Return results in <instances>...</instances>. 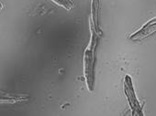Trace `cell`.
<instances>
[{
    "mask_svg": "<svg viewBox=\"0 0 156 116\" xmlns=\"http://www.w3.org/2000/svg\"><path fill=\"white\" fill-rule=\"evenodd\" d=\"M94 42H92L88 49H87L84 57V67H85V77L89 90H93L94 84Z\"/></svg>",
    "mask_w": 156,
    "mask_h": 116,
    "instance_id": "6da1fadb",
    "label": "cell"
},
{
    "mask_svg": "<svg viewBox=\"0 0 156 116\" xmlns=\"http://www.w3.org/2000/svg\"><path fill=\"white\" fill-rule=\"evenodd\" d=\"M124 90L126 93V96L128 98L129 106L133 111V114L135 115H142L141 107L140 105V102L135 95L132 80L129 76H126L124 80Z\"/></svg>",
    "mask_w": 156,
    "mask_h": 116,
    "instance_id": "7a4b0ae2",
    "label": "cell"
},
{
    "mask_svg": "<svg viewBox=\"0 0 156 116\" xmlns=\"http://www.w3.org/2000/svg\"><path fill=\"white\" fill-rule=\"evenodd\" d=\"M156 31V22L155 20H151L148 24H146L141 29H140L137 33L131 36V39H139L147 37L148 35L151 34L152 32Z\"/></svg>",
    "mask_w": 156,
    "mask_h": 116,
    "instance_id": "3957f363",
    "label": "cell"
},
{
    "mask_svg": "<svg viewBox=\"0 0 156 116\" xmlns=\"http://www.w3.org/2000/svg\"><path fill=\"white\" fill-rule=\"evenodd\" d=\"M54 3H56L57 5L64 8L67 10H70L73 8V4L71 0H51Z\"/></svg>",
    "mask_w": 156,
    "mask_h": 116,
    "instance_id": "277c9868",
    "label": "cell"
}]
</instances>
